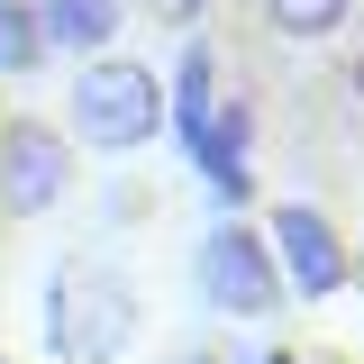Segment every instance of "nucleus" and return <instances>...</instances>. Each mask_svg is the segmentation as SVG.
Segmentation results:
<instances>
[{
	"instance_id": "nucleus-11",
	"label": "nucleus",
	"mask_w": 364,
	"mask_h": 364,
	"mask_svg": "<svg viewBox=\"0 0 364 364\" xmlns=\"http://www.w3.org/2000/svg\"><path fill=\"white\" fill-rule=\"evenodd\" d=\"M264 364H291V355H264Z\"/></svg>"
},
{
	"instance_id": "nucleus-10",
	"label": "nucleus",
	"mask_w": 364,
	"mask_h": 364,
	"mask_svg": "<svg viewBox=\"0 0 364 364\" xmlns=\"http://www.w3.org/2000/svg\"><path fill=\"white\" fill-rule=\"evenodd\" d=\"M173 364H246V355H228V346H182Z\"/></svg>"
},
{
	"instance_id": "nucleus-2",
	"label": "nucleus",
	"mask_w": 364,
	"mask_h": 364,
	"mask_svg": "<svg viewBox=\"0 0 364 364\" xmlns=\"http://www.w3.org/2000/svg\"><path fill=\"white\" fill-rule=\"evenodd\" d=\"M155 128H164V82L128 55H91L82 82H73V136L100 146V155H128Z\"/></svg>"
},
{
	"instance_id": "nucleus-8",
	"label": "nucleus",
	"mask_w": 364,
	"mask_h": 364,
	"mask_svg": "<svg viewBox=\"0 0 364 364\" xmlns=\"http://www.w3.org/2000/svg\"><path fill=\"white\" fill-rule=\"evenodd\" d=\"M37 64V18L18 0H0V73H28Z\"/></svg>"
},
{
	"instance_id": "nucleus-4",
	"label": "nucleus",
	"mask_w": 364,
	"mask_h": 364,
	"mask_svg": "<svg viewBox=\"0 0 364 364\" xmlns=\"http://www.w3.org/2000/svg\"><path fill=\"white\" fill-rule=\"evenodd\" d=\"M64 173H73V155H64V136L37 128V119H18V128H0V200L18 210V219H37L64 200Z\"/></svg>"
},
{
	"instance_id": "nucleus-1",
	"label": "nucleus",
	"mask_w": 364,
	"mask_h": 364,
	"mask_svg": "<svg viewBox=\"0 0 364 364\" xmlns=\"http://www.w3.org/2000/svg\"><path fill=\"white\" fill-rule=\"evenodd\" d=\"M128 337H136L128 273H109V264H64L55 273V291H46V346H55V364H109V355H128Z\"/></svg>"
},
{
	"instance_id": "nucleus-5",
	"label": "nucleus",
	"mask_w": 364,
	"mask_h": 364,
	"mask_svg": "<svg viewBox=\"0 0 364 364\" xmlns=\"http://www.w3.org/2000/svg\"><path fill=\"white\" fill-rule=\"evenodd\" d=\"M264 255H282L273 273H291V291H337L346 282V246H337V228L318 219L310 200H282L273 210V246Z\"/></svg>"
},
{
	"instance_id": "nucleus-6",
	"label": "nucleus",
	"mask_w": 364,
	"mask_h": 364,
	"mask_svg": "<svg viewBox=\"0 0 364 364\" xmlns=\"http://www.w3.org/2000/svg\"><path fill=\"white\" fill-rule=\"evenodd\" d=\"M128 0H37V46H64V55H100L119 37Z\"/></svg>"
},
{
	"instance_id": "nucleus-9",
	"label": "nucleus",
	"mask_w": 364,
	"mask_h": 364,
	"mask_svg": "<svg viewBox=\"0 0 364 364\" xmlns=\"http://www.w3.org/2000/svg\"><path fill=\"white\" fill-rule=\"evenodd\" d=\"M136 9H146V18H173V28H191V18H200L210 0H136Z\"/></svg>"
},
{
	"instance_id": "nucleus-3",
	"label": "nucleus",
	"mask_w": 364,
	"mask_h": 364,
	"mask_svg": "<svg viewBox=\"0 0 364 364\" xmlns=\"http://www.w3.org/2000/svg\"><path fill=\"white\" fill-rule=\"evenodd\" d=\"M200 291L219 301L228 318H264L273 301H282V273H273V255H264V237L255 228H210L200 237Z\"/></svg>"
},
{
	"instance_id": "nucleus-7",
	"label": "nucleus",
	"mask_w": 364,
	"mask_h": 364,
	"mask_svg": "<svg viewBox=\"0 0 364 364\" xmlns=\"http://www.w3.org/2000/svg\"><path fill=\"white\" fill-rule=\"evenodd\" d=\"M346 18H355V0H264V28H273V37H291V46L337 37Z\"/></svg>"
}]
</instances>
